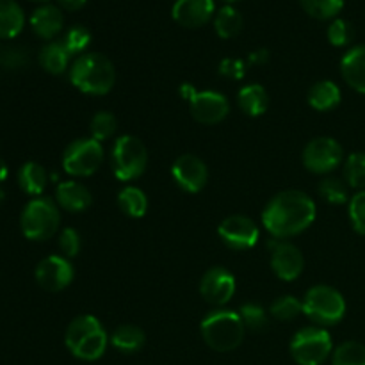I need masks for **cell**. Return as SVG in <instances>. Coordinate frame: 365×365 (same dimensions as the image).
Returning <instances> with one entry per match:
<instances>
[{"label":"cell","instance_id":"obj_1","mask_svg":"<svg viewBox=\"0 0 365 365\" xmlns=\"http://www.w3.org/2000/svg\"><path fill=\"white\" fill-rule=\"evenodd\" d=\"M316 214V202L307 192L287 189L269 200L262 210V225L273 239L287 241L312 227Z\"/></svg>","mask_w":365,"mask_h":365},{"label":"cell","instance_id":"obj_2","mask_svg":"<svg viewBox=\"0 0 365 365\" xmlns=\"http://www.w3.org/2000/svg\"><path fill=\"white\" fill-rule=\"evenodd\" d=\"M70 82L84 95H107L116 82L113 61L100 52H86L73 61Z\"/></svg>","mask_w":365,"mask_h":365},{"label":"cell","instance_id":"obj_3","mask_svg":"<svg viewBox=\"0 0 365 365\" xmlns=\"http://www.w3.org/2000/svg\"><path fill=\"white\" fill-rule=\"evenodd\" d=\"M64 344L68 351L78 360L84 362H95L102 359L103 353L109 346V335H107L103 324L95 316H78L68 324L64 334Z\"/></svg>","mask_w":365,"mask_h":365},{"label":"cell","instance_id":"obj_4","mask_svg":"<svg viewBox=\"0 0 365 365\" xmlns=\"http://www.w3.org/2000/svg\"><path fill=\"white\" fill-rule=\"evenodd\" d=\"M200 331L212 351L228 353L237 349L245 339L246 327L239 312L227 309H216L207 314L200 324Z\"/></svg>","mask_w":365,"mask_h":365},{"label":"cell","instance_id":"obj_5","mask_svg":"<svg viewBox=\"0 0 365 365\" xmlns=\"http://www.w3.org/2000/svg\"><path fill=\"white\" fill-rule=\"evenodd\" d=\"M302 303L303 314L316 327H335L346 316L344 296L331 285H314L305 292Z\"/></svg>","mask_w":365,"mask_h":365},{"label":"cell","instance_id":"obj_6","mask_svg":"<svg viewBox=\"0 0 365 365\" xmlns=\"http://www.w3.org/2000/svg\"><path fill=\"white\" fill-rule=\"evenodd\" d=\"M61 227V212L56 200L38 196L24 207L20 216L21 234L29 241H48Z\"/></svg>","mask_w":365,"mask_h":365},{"label":"cell","instance_id":"obj_7","mask_svg":"<svg viewBox=\"0 0 365 365\" xmlns=\"http://www.w3.org/2000/svg\"><path fill=\"white\" fill-rule=\"evenodd\" d=\"M110 164L118 180L134 182L146 171L148 150L135 135H121L114 141L110 150Z\"/></svg>","mask_w":365,"mask_h":365},{"label":"cell","instance_id":"obj_8","mask_svg":"<svg viewBox=\"0 0 365 365\" xmlns=\"http://www.w3.org/2000/svg\"><path fill=\"white\" fill-rule=\"evenodd\" d=\"M289 349L298 365H323L334 353V342L327 328L307 327L296 331Z\"/></svg>","mask_w":365,"mask_h":365},{"label":"cell","instance_id":"obj_9","mask_svg":"<svg viewBox=\"0 0 365 365\" xmlns=\"http://www.w3.org/2000/svg\"><path fill=\"white\" fill-rule=\"evenodd\" d=\"M103 163L102 143L93 138H81L71 141L63 153V170L75 178L95 175Z\"/></svg>","mask_w":365,"mask_h":365},{"label":"cell","instance_id":"obj_10","mask_svg":"<svg viewBox=\"0 0 365 365\" xmlns=\"http://www.w3.org/2000/svg\"><path fill=\"white\" fill-rule=\"evenodd\" d=\"M303 166L316 175H328L331 171L337 170L344 160V150H342L341 143L334 138H321L312 139L307 143L302 153Z\"/></svg>","mask_w":365,"mask_h":365},{"label":"cell","instance_id":"obj_11","mask_svg":"<svg viewBox=\"0 0 365 365\" xmlns=\"http://www.w3.org/2000/svg\"><path fill=\"white\" fill-rule=\"evenodd\" d=\"M217 235L228 248L245 252V250H252L259 242L260 232L252 217L234 214L221 221L217 227Z\"/></svg>","mask_w":365,"mask_h":365},{"label":"cell","instance_id":"obj_12","mask_svg":"<svg viewBox=\"0 0 365 365\" xmlns=\"http://www.w3.org/2000/svg\"><path fill=\"white\" fill-rule=\"evenodd\" d=\"M267 248L271 252V269L280 280L292 282L302 277L303 269H305V259L298 246L289 241L273 239L271 242H267Z\"/></svg>","mask_w":365,"mask_h":365},{"label":"cell","instance_id":"obj_13","mask_svg":"<svg viewBox=\"0 0 365 365\" xmlns=\"http://www.w3.org/2000/svg\"><path fill=\"white\" fill-rule=\"evenodd\" d=\"M235 277L227 267H210L200 282V294L209 305L223 309L235 294Z\"/></svg>","mask_w":365,"mask_h":365},{"label":"cell","instance_id":"obj_14","mask_svg":"<svg viewBox=\"0 0 365 365\" xmlns=\"http://www.w3.org/2000/svg\"><path fill=\"white\" fill-rule=\"evenodd\" d=\"M36 282L48 292H59L73 282L75 271L70 259L63 255H48L36 266Z\"/></svg>","mask_w":365,"mask_h":365},{"label":"cell","instance_id":"obj_15","mask_svg":"<svg viewBox=\"0 0 365 365\" xmlns=\"http://www.w3.org/2000/svg\"><path fill=\"white\" fill-rule=\"evenodd\" d=\"M191 116L202 125H217L230 113V103L227 96L214 89L196 91L189 100Z\"/></svg>","mask_w":365,"mask_h":365},{"label":"cell","instance_id":"obj_16","mask_svg":"<svg viewBox=\"0 0 365 365\" xmlns=\"http://www.w3.org/2000/svg\"><path fill=\"white\" fill-rule=\"evenodd\" d=\"M171 177L182 191L195 195L202 191L209 182V170L200 157L184 153L171 166Z\"/></svg>","mask_w":365,"mask_h":365},{"label":"cell","instance_id":"obj_17","mask_svg":"<svg viewBox=\"0 0 365 365\" xmlns=\"http://www.w3.org/2000/svg\"><path fill=\"white\" fill-rule=\"evenodd\" d=\"M216 14L214 0H177L171 9V16L185 29L203 27Z\"/></svg>","mask_w":365,"mask_h":365},{"label":"cell","instance_id":"obj_18","mask_svg":"<svg viewBox=\"0 0 365 365\" xmlns=\"http://www.w3.org/2000/svg\"><path fill=\"white\" fill-rule=\"evenodd\" d=\"M29 21H31L32 31H34V34L38 36V38L52 41L56 36H59L61 32H63L64 14L59 6L43 4L38 9H34V13L31 14V20Z\"/></svg>","mask_w":365,"mask_h":365},{"label":"cell","instance_id":"obj_19","mask_svg":"<svg viewBox=\"0 0 365 365\" xmlns=\"http://www.w3.org/2000/svg\"><path fill=\"white\" fill-rule=\"evenodd\" d=\"M93 202V196L86 185H82L77 180H66L57 184L56 187V203L59 209H64L66 212H84L89 209Z\"/></svg>","mask_w":365,"mask_h":365},{"label":"cell","instance_id":"obj_20","mask_svg":"<svg viewBox=\"0 0 365 365\" xmlns=\"http://www.w3.org/2000/svg\"><path fill=\"white\" fill-rule=\"evenodd\" d=\"M341 73L346 84L365 95V45H356L344 53Z\"/></svg>","mask_w":365,"mask_h":365},{"label":"cell","instance_id":"obj_21","mask_svg":"<svg viewBox=\"0 0 365 365\" xmlns=\"http://www.w3.org/2000/svg\"><path fill=\"white\" fill-rule=\"evenodd\" d=\"M18 185H20L21 191L25 195L32 196V198H38L43 195L46 184H48V173H46L45 168L41 164L34 163V160H29L24 166L18 170Z\"/></svg>","mask_w":365,"mask_h":365},{"label":"cell","instance_id":"obj_22","mask_svg":"<svg viewBox=\"0 0 365 365\" xmlns=\"http://www.w3.org/2000/svg\"><path fill=\"white\" fill-rule=\"evenodd\" d=\"M307 100L312 109L319 110V113H328L341 103L342 93L334 81H319L310 88Z\"/></svg>","mask_w":365,"mask_h":365},{"label":"cell","instance_id":"obj_23","mask_svg":"<svg viewBox=\"0 0 365 365\" xmlns=\"http://www.w3.org/2000/svg\"><path fill=\"white\" fill-rule=\"evenodd\" d=\"M25 13L16 0H0V39H13L24 31Z\"/></svg>","mask_w":365,"mask_h":365},{"label":"cell","instance_id":"obj_24","mask_svg":"<svg viewBox=\"0 0 365 365\" xmlns=\"http://www.w3.org/2000/svg\"><path fill=\"white\" fill-rule=\"evenodd\" d=\"M145 341V331L135 324H120L109 339L113 348L123 355H134V353L141 351Z\"/></svg>","mask_w":365,"mask_h":365},{"label":"cell","instance_id":"obj_25","mask_svg":"<svg viewBox=\"0 0 365 365\" xmlns=\"http://www.w3.org/2000/svg\"><path fill=\"white\" fill-rule=\"evenodd\" d=\"M239 107L245 110V114L252 118L262 116L269 107V95L266 88L260 84H248L239 89L237 93Z\"/></svg>","mask_w":365,"mask_h":365},{"label":"cell","instance_id":"obj_26","mask_svg":"<svg viewBox=\"0 0 365 365\" xmlns=\"http://www.w3.org/2000/svg\"><path fill=\"white\" fill-rule=\"evenodd\" d=\"M70 59L63 41H48L39 52V64L50 75H63L70 66Z\"/></svg>","mask_w":365,"mask_h":365},{"label":"cell","instance_id":"obj_27","mask_svg":"<svg viewBox=\"0 0 365 365\" xmlns=\"http://www.w3.org/2000/svg\"><path fill=\"white\" fill-rule=\"evenodd\" d=\"M118 207L128 217L139 220L148 212V198L143 189L135 187V185H125L118 195Z\"/></svg>","mask_w":365,"mask_h":365},{"label":"cell","instance_id":"obj_28","mask_svg":"<svg viewBox=\"0 0 365 365\" xmlns=\"http://www.w3.org/2000/svg\"><path fill=\"white\" fill-rule=\"evenodd\" d=\"M214 29L220 38H235L242 31V14L234 6H223L214 14Z\"/></svg>","mask_w":365,"mask_h":365},{"label":"cell","instance_id":"obj_29","mask_svg":"<svg viewBox=\"0 0 365 365\" xmlns=\"http://www.w3.org/2000/svg\"><path fill=\"white\" fill-rule=\"evenodd\" d=\"M349 185L346 184L344 178L337 177H327L319 182V196L323 200H327L331 205H344L349 203Z\"/></svg>","mask_w":365,"mask_h":365},{"label":"cell","instance_id":"obj_30","mask_svg":"<svg viewBox=\"0 0 365 365\" xmlns=\"http://www.w3.org/2000/svg\"><path fill=\"white\" fill-rule=\"evenodd\" d=\"M299 4L316 20H335L344 7V0H299Z\"/></svg>","mask_w":365,"mask_h":365},{"label":"cell","instance_id":"obj_31","mask_svg":"<svg viewBox=\"0 0 365 365\" xmlns=\"http://www.w3.org/2000/svg\"><path fill=\"white\" fill-rule=\"evenodd\" d=\"M344 182L356 191H365V152L351 153L344 160Z\"/></svg>","mask_w":365,"mask_h":365},{"label":"cell","instance_id":"obj_32","mask_svg":"<svg viewBox=\"0 0 365 365\" xmlns=\"http://www.w3.org/2000/svg\"><path fill=\"white\" fill-rule=\"evenodd\" d=\"M331 365H365V346L356 341L342 342L331 353Z\"/></svg>","mask_w":365,"mask_h":365},{"label":"cell","instance_id":"obj_33","mask_svg":"<svg viewBox=\"0 0 365 365\" xmlns=\"http://www.w3.org/2000/svg\"><path fill=\"white\" fill-rule=\"evenodd\" d=\"M118 128V120L113 113L109 110H100L89 121V134L95 141L102 143L107 141V139L113 138L116 134Z\"/></svg>","mask_w":365,"mask_h":365},{"label":"cell","instance_id":"obj_34","mask_svg":"<svg viewBox=\"0 0 365 365\" xmlns=\"http://www.w3.org/2000/svg\"><path fill=\"white\" fill-rule=\"evenodd\" d=\"M61 41H63L64 48L68 50L71 57L82 56V53H86L88 46L91 45V32L84 25H73V27L64 32Z\"/></svg>","mask_w":365,"mask_h":365},{"label":"cell","instance_id":"obj_35","mask_svg":"<svg viewBox=\"0 0 365 365\" xmlns=\"http://www.w3.org/2000/svg\"><path fill=\"white\" fill-rule=\"evenodd\" d=\"M269 314L277 321H294L299 314H303V303L291 294L280 296L271 303Z\"/></svg>","mask_w":365,"mask_h":365},{"label":"cell","instance_id":"obj_36","mask_svg":"<svg viewBox=\"0 0 365 365\" xmlns=\"http://www.w3.org/2000/svg\"><path fill=\"white\" fill-rule=\"evenodd\" d=\"M355 39V27L349 24L344 18H335L330 25H328V41L334 46H348Z\"/></svg>","mask_w":365,"mask_h":365},{"label":"cell","instance_id":"obj_37","mask_svg":"<svg viewBox=\"0 0 365 365\" xmlns=\"http://www.w3.org/2000/svg\"><path fill=\"white\" fill-rule=\"evenodd\" d=\"M239 316H241L246 330L260 331L267 324V312L259 303H245L241 307V310H239Z\"/></svg>","mask_w":365,"mask_h":365},{"label":"cell","instance_id":"obj_38","mask_svg":"<svg viewBox=\"0 0 365 365\" xmlns=\"http://www.w3.org/2000/svg\"><path fill=\"white\" fill-rule=\"evenodd\" d=\"M349 221L360 235H365V191H359L349 198Z\"/></svg>","mask_w":365,"mask_h":365},{"label":"cell","instance_id":"obj_39","mask_svg":"<svg viewBox=\"0 0 365 365\" xmlns=\"http://www.w3.org/2000/svg\"><path fill=\"white\" fill-rule=\"evenodd\" d=\"M82 248V241H81V235L75 228H64L63 232L59 234V250L63 252V257L66 259H73L81 253Z\"/></svg>","mask_w":365,"mask_h":365},{"label":"cell","instance_id":"obj_40","mask_svg":"<svg viewBox=\"0 0 365 365\" xmlns=\"http://www.w3.org/2000/svg\"><path fill=\"white\" fill-rule=\"evenodd\" d=\"M220 75L223 78H230V81H241L246 75V63L242 59H223L220 63Z\"/></svg>","mask_w":365,"mask_h":365},{"label":"cell","instance_id":"obj_41","mask_svg":"<svg viewBox=\"0 0 365 365\" xmlns=\"http://www.w3.org/2000/svg\"><path fill=\"white\" fill-rule=\"evenodd\" d=\"M27 63V53L24 50L16 48V46H6V48L0 50V64L6 68H16L25 66Z\"/></svg>","mask_w":365,"mask_h":365},{"label":"cell","instance_id":"obj_42","mask_svg":"<svg viewBox=\"0 0 365 365\" xmlns=\"http://www.w3.org/2000/svg\"><path fill=\"white\" fill-rule=\"evenodd\" d=\"M267 61H269V50H266V48L255 50V52L250 53V57H248L250 64H266Z\"/></svg>","mask_w":365,"mask_h":365},{"label":"cell","instance_id":"obj_43","mask_svg":"<svg viewBox=\"0 0 365 365\" xmlns=\"http://www.w3.org/2000/svg\"><path fill=\"white\" fill-rule=\"evenodd\" d=\"M88 0H57V6L66 11H78L86 6Z\"/></svg>","mask_w":365,"mask_h":365},{"label":"cell","instance_id":"obj_44","mask_svg":"<svg viewBox=\"0 0 365 365\" xmlns=\"http://www.w3.org/2000/svg\"><path fill=\"white\" fill-rule=\"evenodd\" d=\"M196 93V88L192 84H187V82H185V84H182L180 86V95H182V98H185L189 102V100H191V96L195 95Z\"/></svg>","mask_w":365,"mask_h":365},{"label":"cell","instance_id":"obj_45","mask_svg":"<svg viewBox=\"0 0 365 365\" xmlns=\"http://www.w3.org/2000/svg\"><path fill=\"white\" fill-rule=\"evenodd\" d=\"M7 173H9V170H7L6 160H4L2 157H0V184H2L4 180H6V178H7Z\"/></svg>","mask_w":365,"mask_h":365},{"label":"cell","instance_id":"obj_46","mask_svg":"<svg viewBox=\"0 0 365 365\" xmlns=\"http://www.w3.org/2000/svg\"><path fill=\"white\" fill-rule=\"evenodd\" d=\"M4 202H6V192H4V189L0 187V205H2Z\"/></svg>","mask_w":365,"mask_h":365},{"label":"cell","instance_id":"obj_47","mask_svg":"<svg viewBox=\"0 0 365 365\" xmlns=\"http://www.w3.org/2000/svg\"><path fill=\"white\" fill-rule=\"evenodd\" d=\"M221 2H225L227 6H232V4H237V2H241V0H221Z\"/></svg>","mask_w":365,"mask_h":365},{"label":"cell","instance_id":"obj_48","mask_svg":"<svg viewBox=\"0 0 365 365\" xmlns=\"http://www.w3.org/2000/svg\"><path fill=\"white\" fill-rule=\"evenodd\" d=\"M38 2H46V0H38Z\"/></svg>","mask_w":365,"mask_h":365}]
</instances>
